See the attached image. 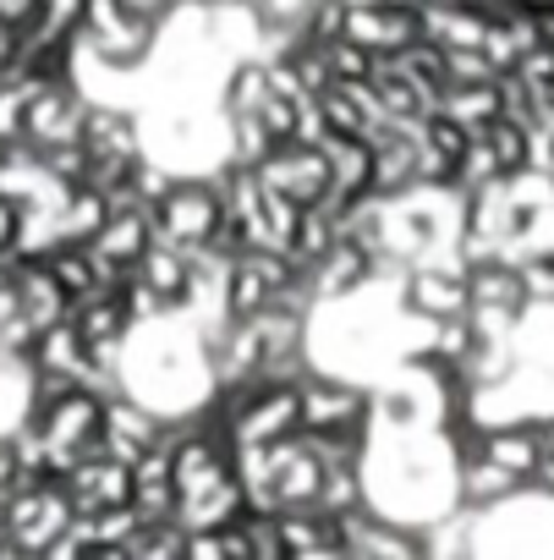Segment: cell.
I'll return each instance as SVG.
<instances>
[{
  "label": "cell",
  "mask_w": 554,
  "mask_h": 560,
  "mask_svg": "<svg viewBox=\"0 0 554 560\" xmlns=\"http://www.w3.org/2000/svg\"><path fill=\"white\" fill-rule=\"evenodd\" d=\"M149 214H154V236H165V242H176L181 253H192V247H203V242L214 236V225H220V214H225V198H220L214 187L181 182V187H165L160 203H149Z\"/></svg>",
  "instance_id": "1"
},
{
  "label": "cell",
  "mask_w": 554,
  "mask_h": 560,
  "mask_svg": "<svg viewBox=\"0 0 554 560\" xmlns=\"http://www.w3.org/2000/svg\"><path fill=\"white\" fill-rule=\"evenodd\" d=\"M406 292H412V308L428 319L467 314V269H417Z\"/></svg>",
  "instance_id": "3"
},
{
  "label": "cell",
  "mask_w": 554,
  "mask_h": 560,
  "mask_svg": "<svg viewBox=\"0 0 554 560\" xmlns=\"http://www.w3.org/2000/svg\"><path fill=\"white\" fill-rule=\"evenodd\" d=\"M483 456L499 462L505 472H516L521 483H532V472H538V462H543V434H538V423L483 429Z\"/></svg>",
  "instance_id": "2"
}]
</instances>
